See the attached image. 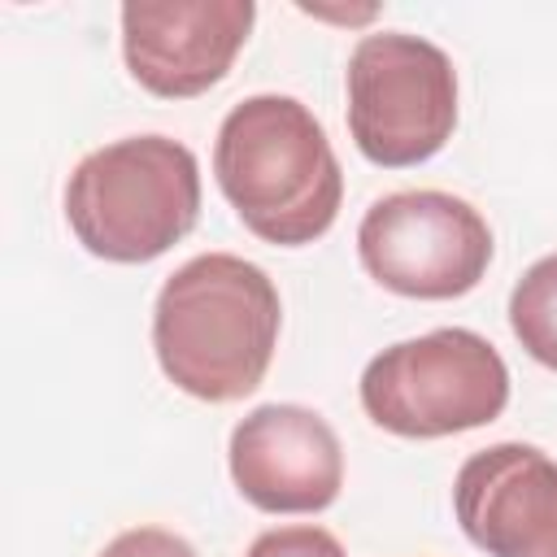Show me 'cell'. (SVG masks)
Masks as SVG:
<instances>
[{
    "label": "cell",
    "instance_id": "3957f363",
    "mask_svg": "<svg viewBox=\"0 0 557 557\" xmlns=\"http://www.w3.org/2000/svg\"><path fill=\"white\" fill-rule=\"evenodd\" d=\"M200 218L196 152L170 135H126L87 152L65 183L74 239L117 265L170 252Z\"/></svg>",
    "mask_w": 557,
    "mask_h": 557
},
{
    "label": "cell",
    "instance_id": "7a4b0ae2",
    "mask_svg": "<svg viewBox=\"0 0 557 557\" xmlns=\"http://www.w3.org/2000/svg\"><path fill=\"white\" fill-rule=\"evenodd\" d=\"M213 174L239 222L278 248L322 239L344 200L339 157L296 96L239 100L218 126Z\"/></svg>",
    "mask_w": 557,
    "mask_h": 557
},
{
    "label": "cell",
    "instance_id": "5b68a950",
    "mask_svg": "<svg viewBox=\"0 0 557 557\" xmlns=\"http://www.w3.org/2000/svg\"><path fill=\"white\" fill-rule=\"evenodd\" d=\"M348 131L366 161L405 170L431 161L457 126L448 52L409 30L361 35L348 57Z\"/></svg>",
    "mask_w": 557,
    "mask_h": 557
},
{
    "label": "cell",
    "instance_id": "277c9868",
    "mask_svg": "<svg viewBox=\"0 0 557 557\" xmlns=\"http://www.w3.org/2000/svg\"><path fill=\"white\" fill-rule=\"evenodd\" d=\"M361 409L405 440H444L487 426L509 405V366L479 331L440 326L366 361Z\"/></svg>",
    "mask_w": 557,
    "mask_h": 557
},
{
    "label": "cell",
    "instance_id": "6da1fadb",
    "mask_svg": "<svg viewBox=\"0 0 557 557\" xmlns=\"http://www.w3.org/2000/svg\"><path fill=\"white\" fill-rule=\"evenodd\" d=\"M278 326L283 300L261 265L235 252H200L157 292L152 352L178 392L231 405L261 387Z\"/></svg>",
    "mask_w": 557,
    "mask_h": 557
},
{
    "label": "cell",
    "instance_id": "8fae6325",
    "mask_svg": "<svg viewBox=\"0 0 557 557\" xmlns=\"http://www.w3.org/2000/svg\"><path fill=\"white\" fill-rule=\"evenodd\" d=\"M244 557H348L344 544L326 527H274L261 531Z\"/></svg>",
    "mask_w": 557,
    "mask_h": 557
},
{
    "label": "cell",
    "instance_id": "ba28073f",
    "mask_svg": "<svg viewBox=\"0 0 557 557\" xmlns=\"http://www.w3.org/2000/svg\"><path fill=\"white\" fill-rule=\"evenodd\" d=\"M231 479L265 513H322L344 487L335 426L305 405H257L231 431Z\"/></svg>",
    "mask_w": 557,
    "mask_h": 557
},
{
    "label": "cell",
    "instance_id": "52a82bcc",
    "mask_svg": "<svg viewBox=\"0 0 557 557\" xmlns=\"http://www.w3.org/2000/svg\"><path fill=\"white\" fill-rule=\"evenodd\" d=\"M252 22V0H131L122 4V57L144 91L187 100L231 74Z\"/></svg>",
    "mask_w": 557,
    "mask_h": 557
},
{
    "label": "cell",
    "instance_id": "9c48e42d",
    "mask_svg": "<svg viewBox=\"0 0 557 557\" xmlns=\"http://www.w3.org/2000/svg\"><path fill=\"white\" fill-rule=\"evenodd\" d=\"M453 509L487 557H557V461L535 444H492L461 461Z\"/></svg>",
    "mask_w": 557,
    "mask_h": 557
},
{
    "label": "cell",
    "instance_id": "30bf717a",
    "mask_svg": "<svg viewBox=\"0 0 557 557\" xmlns=\"http://www.w3.org/2000/svg\"><path fill=\"white\" fill-rule=\"evenodd\" d=\"M509 326L518 344L548 370H557V252L540 257L509 292Z\"/></svg>",
    "mask_w": 557,
    "mask_h": 557
},
{
    "label": "cell",
    "instance_id": "8992f818",
    "mask_svg": "<svg viewBox=\"0 0 557 557\" xmlns=\"http://www.w3.org/2000/svg\"><path fill=\"white\" fill-rule=\"evenodd\" d=\"M366 274L409 300H453L483 283L492 231L483 213L453 191H392L357 226Z\"/></svg>",
    "mask_w": 557,
    "mask_h": 557
},
{
    "label": "cell",
    "instance_id": "7c38bea8",
    "mask_svg": "<svg viewBox=\"0 0 557 557\" xmlns=\"http://www.w3.org/2000/svg\"><path fill=\"white\" fill-rule=\"evenodd\" d=\"M100 557H196V548L165 527H131L113 535L100 548Z\"/></svg>",
    "mask_w": 557,
    "mask_h": 557
}]
</instances>
